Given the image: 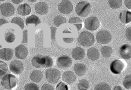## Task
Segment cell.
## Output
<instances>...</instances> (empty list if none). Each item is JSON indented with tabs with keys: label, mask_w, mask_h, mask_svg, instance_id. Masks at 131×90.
<instances>
[{
	"label": "cell",
	"mask_w": 131,
	"mask_h": 90,
	"mask_svg": "<svg viewBox=\"0 0 131 90\" xmlns=\"http://www.w3.org/2000/svg\"><path fill=\"white\" fill-rule=\"evenodd\" d=\"M119 53L122 58L125 59H130L131 57V46L128 44L123 45L120 47Z\"/></svg>",
	"instance_id": "obj_13"
},
{
	"label": "cell",
	"mask_w": 131,
	"mask_h": 90,
	"mask_svg": "<svg viewBox=\"0 0 131 90\" xmlns=\"http://www.w3.org/2000/svg\"><path fill=\"white\" fill-rule=\"evenodd\" d=\"M56 90H68L67 85L63 82H60L57 85Z\"/></svg>",
	"instance_id": "obj_36"
},
{
	"label": "cell",
	"mask_w": 131,
	"mask_h": 90,
	"mask_svg": "<svg viewBox=\"0 0 131 90\" xmlns=\"http://www.w3.org/2000/svg\"><path fill=\"white\" fill-rule=\"evenodd\" d=\"M18 14L22 16H26L31 13V9L27 4H24L20 5L17 8Z\"/></svg>",
	"instance_id": "obj_18"
},
{
	"label": "cell",
	"mask_w": 131,
	"mask_h": 90,
	"mask_svg": "<svg viewBox=\"0 0 131 90\" xmlns=\"http://www.w3.org/2000/svg\"><path fill=\"white\" fill-rule=\"evenodd\" d=\"M99 21L96 17H90L85 20V28L89 31H95L99 27Z\"/></svg>",
	"instance_id": "obj_6"
},
{
	"label": "cell",
	"mask_w": 131,
	"mask_h": 90,
	"mask_svg": "<svg viewBox=\"0 0 131 90\" xmlns=\"http://www.w3.org/2000/svg\"><path fill=\"white\" fill-rule=\"evenodd\" d=\"M16 76L12 74L4 75L1 78V85L4 88L10 90L16 87L17 84Z\"/></svg>",
	"instance_id": "obj_2"
},
{
	"label": "cell",
	"mask_w": 131,
	"mask_h": 90,
	"mask_svg": "<svg viewBox=\"0 0 131 90\" xmlns=\"http://www.w3.org/2000/svg\"><path fill=\"white\" fill-rule=\"evenodd\" d=\"M23 0H12V1L13 3L16 4H20L21 2H23Z\"/></svg>",
	"instance_id": "obj_43"
},
{
	"label": "cell",
	"mask_w": 131,
	"mask_h": 90,
	"mask_svg": "<svg viewBox=\"0 0 131 90\" xmlns=\"http://www.w3.org/2000/svg\"><path fill=\"white\" fill-rule=\"evenodd\" d=\"M78 41L82 46L89 47L92 45L94 43L95 38L92 33L89 32H83L79 36Z\"/></svg>",
	"instance_id": "obj_1"
},
{
	"label": "cell",
	"mask_w": 131,
	"mask_h": 90,
	"mask_svg": "<svg viewBox=\"0 0 131 90\" xmlns=\"http://www.w3.org/2000/svg\"><path fill=\"white\" fill-rule=\"evenodd\" d=\"M82 21L79 17L72 18L69 20V23H75L77 22H82Z\"/></svg>",
	"instance_id": "obj_38"
},
{
	"label": "cell",
	"mask_w": 131,
	"mask_h": 90,
	"mask_svg": "<svg viewBox=\"0 0 131 90\" xmlns=\"http://www.w3.org/2000/svg\"><path fill=\"white\" fill-rule=\"evenodd\" d=\"M9 68L10 71L14 74H19L23 70V64L20 61H13L10 64Z\"/></svg>",
	"instance_id": "obj_11"
},
{
	"label": "cell",
	"mask_w": 131,
	"mask_h": 90,
	"mask_svg": "<svg viewBox=\"0 0 131 90\" xmlns=\"http://www.w3.org/2000/svg\"><path fill=\"white\" fill-rule=\"evenodd\" d=\"M32 65L37 68L42 67L43 58V57L40 55L35 56L33 58L32 61Z\"/></svg>",
	"instance_id": "obj_24"
},
{
	"label": "cell",
	"mask_w": 131,
	"mask_h": 90,
	"mask_svg": "<svg viewBox=\"0 0 131 90\" xmlns=\"http://www.w3.org/2000/svg\"><path fill=\"white\" fill-rule=\"evenodd\" d=\"M15 53L17 58L19 59H24L28 55V51L26 46L20 45L15 48Z\"/></svg>",
	"instance_id": "obj_12"
},
{
	"label": "cell",
	"mask_w": 131,
	"mask_h": 90,
	"mask_svg": "<svg viewBox=\"0 0 131 90\" xmlns=\"http://www.w3.org/2000/svg\"><path fill=\"white\" fill-rule=\"evenodd\" d=\"M87 56L90 60L92 61H96L99 57V52L96 48H90L87 51Z\"/></svg>",
	"instance_id": "obj_19"
},
{
	"label": "cell",
	"mask_w": 131,
	"mask_h": 90,
	"mask_svg": "<svg viewBox=\"0 0 131 90\" xmlns=\"http://www.w3.org/2000/svg\"><path fill=\"white\" fill-rule=\"evenodd\" d=\"M46 77L48 82L51 84H56L60 79L61 73L56 68H49L46 71Z\"/></svg>",
	"instance_id": "obj_4"
},
{
	"label": "cell",
	"mask_w": 131,
	"mask_h": 90,
	"mask_svg": "<svg viewBox=\"0 0 131 90\" xmlns=\"http://www.w3.org/2000/svg\"><path fill=\"white\" fill-rule=\"evenodd\" d=\"M113 90H125L124 88L120 86H116L113 88Z\"/></svg>",
	"instance_id": "obj_44"
},
{
	"label": "cell",
	"mask_w": 131,
	"mask_h": 90,
	"mask_svg": "<svg viewBox=\"0 0 131 90\" xmlns=\"http://www.w3.org/2000/svg\"><path fill=\"white\" fill-rule=\"evenodd\" d=\"M13 56V51L10 48H3L0 50V58L4 61H10Z\"/></svg>",
	"instance_id": "obj_14"
},
{
	"label": "cell",
	"mask_w": 131,
	"mask_h": 90,
	"mask_svg": "<svg viewBox=\"0 0 131 90\" xmlns=\"http://www.w3.org/2000/svg\"><path fill=\"white\" fill-rule=\"evenodd\" d=\"M6 1V0H0V1Z\"/></svg>",
	"instance_id": "obj_47"
},
{
	"label": "cell",
	"mask_w": 131,
	"mask_h": 90,
	"mask_svg": "<svg viewBox=\"0 0 131 90\" xmlns=\"http://www.w3.org/2000/svg\"><path fill=\"white\" fill-rule=\"evenodd\" d=\"M36 12L40 15H44L48 12V6L46 3L39 2L36 4L35 7Z\"/></svg>",
	"instance_id": "obj_17"
},
{
	"label": "cell",
	"mask_w": 131,
	"mask_h": 90,
	"mask_svg": "<svg viewBox=\"0 0 131 90\" xmlns=\"http://www.w3.org/2000/svg\"><path fill=\"white\" fill-rule=\"evenodd\" d=\"M11 23L16 24L20 27L22 30L24 28V22L23 20L19 17H14L11 21Z\"/></svg>",
	"instance_id": "obj_32"
},
{
	"label": "cell",
	"mask_w": 131,
	"mask_h": 90,
	"mask_svg": "<svg viewBox=\"0 0 131 90\" xmlns=\"http://www.w3.org/2000/svg\"><path fill=\"white\" fill-rule=\"evenodd\" d=\"M26 22L27 26H28V24H34L35 25V27H36L37 25L41 23V22L37 16L32 15L27 18Z\"/></svg>",
	"instance_id": "obj_23"
},
{
	"label": "cell",
	"mask_w": 131,
	"mask_h": 90,
	"mask_svg": "<svg viewBox=\"0 0 131 90\" xmlns=\"http://www.w3.org/2000/svg\"><path fill=\"white\" fill-rule=\"evenodd\" d=\"M119 19L123 24L129 23L131 21V12L128 11H123L119 14Z\"/></svg>",
	"instance_id": "obj_20"
},
{
	"label": "cell",
	"mask_w": 131,
	"mask_h": 90,
	"mask_svg": "<svg viewBox=\"0 0 131 90\" xmlns=\"http://www.w3.org/2000/svg\"><path fill=\"white\" fill-rule=\"evenodd\" d=\"M8 23H9V22L7 21L6 19H3V18L0 19V27H1V25H3Z\"/></svg>",
	"instance_id": "obj_42"
},
{
	"label": "cell",
	"mask_w": 131,
	"mask_h": 90,
	"mask_svg": "<svg viewBox=\"0 0 131 90\" xmlns=\"http://www.w3.org/2000/svg\"><path fill=\"white\" fill-rule=\"evenodd\" d=\"M123 85L124 87L127 89L131 88V76L128 75L125 77L123 81Z\"/></svg>",
	"instance_id": "obj_33"
},
{
	"label": "cell",
	"mask_w": 131,
	"mask_h": 90,
	"mask_svg": "<svg viewBox=\"0 0 131 90\" xmlns=\"http://www.w3.org/2000/svg\"><path fill=\"white\" fill-rule=\"evenodd\" d=\"M57 64L59 68L66 69L70 67L72 64V60L69 56L63 55L58 58Z\"/></svg>",
	"instance_id": "obj_7"
},
{
	"label": "cell",
	"mask_w": 131,
	"mask_h": 90,
	"mask_svg": "<svg viewBox=\"0 0 131 90\" xmlns=\"http://www.w3.org/2000/svg\"><path fill=\"white\" fill-rule=\"evenodd\" d=\"M43 62L42 67L45 68L50 67L52 66L53 61L50 57L48 56L43 57Z\"/></svg>",
	"instance_id": "obj_28"
},
{
	"label": "cell",
	"mask_w": 131,
	"mask_h": 90,
	"mask_svg": "<svg viewBox=\"0 0 131 90\" xmlns=\"http://www.w3.org/2000/svg\"><path fill=\"white\" fill-rule=\"evenodd\" d=\"M24 90H39V86L36 84L30 83L25 85Z\"/></svg>",
	"instance_id": "obj_34"
},
{
	"label": "cell",
	"mask_w": 131,
	"mask_h": 90,
	"mask_svg": "<svg viewBox=\"0 0 131 90\" xmlns=\"http://www.w3.org/2000/svg\"><path fill=\"white\" fill-rule=\"evenodd\" d=\"M101 52L103 57L105 58L109 57L112 54L113 49L109 46H103L101 48Z\"/></svg>",
	"instance_id": "obj_25"
},
{
	"label": "cell",
	"mask_w": 131,
	"mask_h": 90,
	"mask_svg": "<svg viewBox=\"0 0 131 90\" xmlns=\"http://www.w3.org/2000/svg\"><path fill=\"white\" fill-rule=\"evenodd\" d=\"M110 7L113 9L119 8L122 5V0H108Z\"/></svg>",
	"instance_id": "obj_26"
},
{
	"label": "cell",
	"mask_w": 131,
	"mask_h": 90,
	"mask_svg": "<svg viewBox=\"0 0 131 90\" xmlns=\"http://www.w3.org/2000/svg\"><path fill=\"white\" fill-rule=\"evenodd\" d=\"M75 26H76L77 27V28H78V31H79L81 29L82 26V25L81 24H75Z\"/></svg>",
	"instance_id": "obj_45"
},
{
	"label": "cell",
	"mask_w": 131,
	"mask_h": 90,
	"mask_svg": "<svg viewBox=\"0 0 131 90\" xmlns=\"http://www.w3.org/2000/svg\"><path fill=\"white\" fill-rule=\"evenodd\" d=\"M126 34L127 39L129 41H131V27H129L127 28Z\"/></svg>",
	"instance_id": "obj_40"
},
{
	"label": "cell",
	"mask_w": 131,
	"mask_h": 90,
	"mask_svg": "<svg viewBox=\"0 0 131 90\" xmlns=\"http://www.w3.org/2000/svg\"><path fill=\"white\" fill-rule=\"evenodd\" d=\"M30 79L34 82L38 83L42 80L43 75L42 72L38 70H35L30 74Z\"/></svg>",
	"instance_id": "obj_22"
},
{
	"label": "cell",
	"mask_w": 131,
	"mask_h": 90,
	"mask_svg": "<svg viewBox=\"0 0 131 90\" xmlns=\"http://www.w3.org/2000/svg\"><path fill=\"white\" fill-rule=\"evenodd\" d=\"M94 90H111V87L105 82L99 83L96 85Z\"/></svg>",
	"instance_id": "obj_30"
},
{
	"label": "cell",
	"mask_w": 131,
	"mask_h": 90,
	"mask_svg": "<svg viewBox=\"0 0 131 90\" xmlns=\"http://www.w3.org/2000/svg\"><path fill=\"white\" fill-rule=\"evenodd\" d=\"M89 83L85 79L80 80L78 84V88L80 90H87L89 87Z\"/></svg>",
	"instance_id": "obj_27"
},
{
	"label": "cell",
	"mask_w": 131,
	"mask_h": 90,
	"mask_svg": "<svg viewBox=\"0 0 131 90\" xmlns=\"http://www.w3.org/2000/svg\"><path fill=\"white\" fill-rule=\"evenodd\" d=\"M15 35L11 32L7 33L5 36V40L8 43H12L15 41Z\"/></svg>",
	"instance_id": "obj_35"
},
{
	"label": "cell",
	"mask_w": 131,
	"mask_h": 90,
	"mask_svg": "<svg viewBox=\"0 0 131 90\" xmlns=\"http://www.w3.org/2000/svg\"><path fill=\"white\" fill-rule=\"evenodd\" d=\"M1 47H2V46H1V45H0V48H1Z\"/></svg>",
	"instance_id": "obj_48"
},
{
	"label": "cell",
	"mask_w": 131,
	"mask_h": 90,
	"mask_svg": "<svg viewBox=\"0 0 131 90\" xmlns=\"http://www.w3.org/2000/svg\"><path fill=\"white\" fill-rule=\"evenodd\" d=\"M58 9L62 14H69L72 11L73 6L71 2L69 0H63L59 4Z\"/></svg>",
	"instance_id": "obj_8"
},
{
	"label": "cell",
	"mask_w": 131,
	"mask_h": 90,
	"mask_svg": "<svg viewBox=\"0 0 131 90\" xmlns=\"http://www.w3.org/2000/svg\"><path fill=\"white\" fill-rule=\"evenodd\" d=\"M2 14L5 17H10L13 15L15 11L14 6L10 3H4L0 6Z\"/></svg>",
	"instance_id": "obj_10"
},
{
	"label": "cell",
	"mask_w": 131,
	"mask_h": 90,
	"mask_svg": "<svg viewBox=\"0 0 131 90\" xmlns=\"http://www.w3.org/2000/svg\"><path fill=\"white\" fill-rule=\"evenodd\" d=\"M91 9V5L89 2L82 1L79 2L77 5L75 11L79 16L85 17L90 13Z\"/></svg>",
	"instance_id": "obj_3"
},
{
	"label": "cell",
	"mask_w": 131,
	"mask_h": 90,
	"mask_svg": "<svg viewBox=\"0 0 131 90\" xmlns=\"http://www.w3.org/2000/svg\"><path fill=\"white\" fill-rule=\"evenodd\" d=\"M30 2H32V3H34V2H36L38 0H28Z\"/></svg>",
	"instance_id": "obj_46"
},
{
	"label": "cell",
	"mask_w": 131,
	"mask_h": 90,
	"mask_svg": "<svg viewBox=\"0 0 131 90\" xmlns=\"http://www.w3.org/2000/svg\"><path fill=\"white\" fill-rule=\"evenodd\" d=\"M8 67L6 63L0 61V76H3L8 71Z\"/></svg>",
	"instance_id": "obj_31"
},
{
	"label": "cell",
	"mask_w": 131,
	"mask_h": 90,
	"mask_svg": "<svg viewBox=\"0 0 131 90\" xmlns=\"http://www.w3.org/2000/svg\"><path fill=\"white\" fill-rule=\"evenodd\" d=\"M41 90H54V88L50 85L46 84L42 85Z\"/></svg>",
	"instance_id": "obj_37"
},
{
	"label": "cell",
	"mask_w": 131,
	"mask_h": 90,
	"mask_svg": "<svg viewBox=\"0 0 131 90\" xmlns=\"http://www.w3.org/2000/svg\"><path fill=\"white\" fill-rule=\"evenodd\" d=\"M62 78L64 82L69 84H72L76 80L75 75L69 71H67L63 74Z\"/></svg>",
	"instance_id": "obj_15"
},
{
	"label": "cell",
	"mask_w": 131,
	"mask_h": 90,
	"mask_svg": "<svg viewBox=\"0 0 131 90\" xmlns=\"http://www.w3.org/2000/svg\"><path fill=\"white\" fill-rule=\"evenodd\" d=\"M74 70L77 75L82 76L86 74V67L82 64H77L74 66Z\"/></svg>",
	"instance_id": "obj_21"
},
{
	"label": "cell",
	"mask_w": 131,
	"mask_h": 90,
	"mask_svg": "<svg viewBox=\"0 0 131 90\" xmlns=\"http://www.w3.org/2000/svg\"><path fill=\"white\" fill-rule=\"evenodd\" d=\"M96 39L100 44H105L110 42L112 40V35L108 31L101 30L96 34Z\"/></svg>",
	"instance_id": "obj_5"
},
{
	"label": "cell",
	"mask_w": 131,
	"mask_h": 90,
	"mask_svg": "<svg viewBox=\"0 0 131 90\" xmlns=\"http://www.w3.org/2000/svg\"><path fill=\"white\" fill-rule=\"evenodd\" d=\"M23 38L22 43H27V31L26 30L23 32Z\"/></svg>",
	"instance_id": "obj_39"
},
{
	"label": "cell",
	"mask_w": 131,
	"mask_h": 90,
	"mask_svg": "<svg viewBox=\"0 0 131 90\" xmlns=\"http://www.w3.org/2000/svg\"><path fill=\"white\" fill-rule=\"evenodd\" d=\"M53 22L55 25L57 27H58L62 24L66 23L67 21L64 17L61 15H58L54 18Z\"/></svg>",
	"instance_id": "obj_29"
},
{
	"label": "cell",
	"mask_w": 131,
	"mask_h": 90,
	"mask_svg": "<svg viewBox=\"0 0 131 90\" xmlns=\"http://www.w3.org/2000/svg\"><path fill=\"white\" fill-rule=\"evenodd\" d=\"M125 6L129 9H131V0H125Z\"/></svg>",
	"instance_id": "obj_41"
},
{
	"label": "cell",
	"mask_w": 131,
	"mask_h": 90,
	"mask_svg": "<svg viewBox=\"0 0 131 90\" xmlns=\"http://www.w3.org/2000/svg\"><path fill=\"white\" fill-rule=\"evenodd\" d=\"M125 67V65L122 61L115 60L111 63L110 65L111 71L115 74H120Z\"/></svg>",
	"instance_id": "obj_9"
},
{
	"label": "cell",
	"mask_w": 131,
	"mask_h": 90,
	"mask_svg": "<svg viewBox=\"0 0 131 90\" xmlns=\"http://www.w3.org/2000/svg\"><path fill=\"white\" fill-rule=\"evenodd\" d=\"M72 55L75 60L77 61L81 60L85 57V51L82 48L77 47L73 50Z\"/></svg>",
	"instance_id": "obj_16"
}]
</instances>
